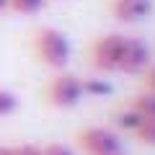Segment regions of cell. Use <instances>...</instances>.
I'll return each instance as SVG.
<instances>
[{
    "label": "cell",
    "mask_w": 155,
    "mask_h": 155,
    "mask_svg": "<svg viewBox=\"0 0 155 155\" xmlns=\"http://www.w3.org/2000/svg\"><path fill=\"white\" fill-rule=\"evenodd\" d=\"M129 106H132L142 119H155V93H150V91H142V93L132 96Z\"/></svg>",
    "instance_id": "cell-8"
},
{
    "label": "cell",
    "mask_w": 155,
    "mask_h": 155,
    "mask_svg": "<svg viewBox=\"0 0 155 155\" xmlns=\"http://www.w3.org/2000/svg\"><path fill=\"white\" fill-rule=\"evenodd\" d=\"M41 155H75V150L62 145V142H49L41 147Z\"/></svg>",
    "instance_id": "cell-13"
},
{
    "label": "cell",
    "mask_w": 155,
    "mask_h": 155,
    "mask_svg": "<svg viewBox=\"0 0 155 155\" xmlns=\"http://www.w3.org/2000/svg\"><path fill=\"white\" fill-rule=\"evenodd\" d=\"M150 62H153V52H150V47L145 44L142 39H137V36H127L119 72H127V75H142V72L150 67Z\"/></svg>",
    "instance_id": "cell-5"
},
{
    "label": "cell",
    "mask_w": 155,
    "mask_h": 155,
    "mask_svg": "<svg viewBox=\"0 0 155 155\" xmlns=\"http://www.w3.org/2000/svg\"><path fill=\"white\" fill-rule=\"evenodd\" d=\"M83 98V80L72 72L60 70L47 85V101L54 109H75Z\"/></svg>",
    "instance_id": "cell-3"
},
{
    "label": "cell",
    "mask_w": 155,
    "mask_h": 155,
    "mask_svg": "<svg viewBox=\"0 0 155 155\" xmlns=\"http://www.w3.org/2000/svg\"><path fill=\"white\" fill-rule=\"evenodd\" d=\"M114 155H124V153H114Z\"/></svg>",
    "instance_id": "cell-18"
},
{
    "label": "cell",
    "mask_w": 155,
    "mask_h": 155,
    "mask_svg": "<svg viewBox=\"0 0 155 155\" xmlns=\"http://www.w3.org/2000/svg\"><path fill=\"white\" fill-rule=\"evenodd\" d=\"M0 155H13V147H5V145H0Z\"/></svg>",
    "instance_id": "cell-16"
},
{
    "label": "cell",
    "mask_w": 155,
    "mask_h": 155,
    "mask_svg": "<svg viewBox=\"0 0 155 155\" xmlns=\"http://www.w3.org/2000/svg\"><path fill=\"white\" fill-rule=\"evenodd\" d=\"M16 109H18V98L11 93V91L0 88V116H11Z\"/></svg>",
    "instance_id": "cell-12"
},
{
    "label": "cell",
    "mask_w": 155,
    "mask_h": 155,
    "mask_svg": "<svg viewBox=\"0 0 155 155\" xmlns=\"http://www.w3.org/2000/svg\"><path fill=\"white\" fill-rule=\"evenodd\" d=\"M111 16L122 23H140L153 16L155 0H111Z\"/></svg>",
    "instance_id": "cell-6"
},
{
    "label": "cell",
    "mask_w": 155,
    "mask_h": 155,
    "mask_svg": "<svg viewBox=\"0 0 155 155\" xmlns=\"http://www.w3.org/2000/svg\"><path fill=\"white\" fill-rule=\"evenodd\" d=\"M142 83H145V91L155 93V62H150V67L142 72Z\"/></svg>",
    "instance_id": "cell-14"
},
{
    "label": "cell",
    "mask_w": 155,
    "mask_h": 155,
    "mask_svg": "<svg viewBox=\"0 0 155 155\" xmlns=\"http://www.w3.org/2000/svg\"><path fill=\"white\" fill-rule=\"evenodd\" d=\"M124 44H127V36H124V34H106V36H98L93 44H91V65L98 72H119Z\"/></svg>",
    "instance_id": "cell-2"
},
{
    "label": "cell",
    "mask_w": 155,
    "mask_h": 155,
    "mask_svg": "<svg viewBox=\"0 0 155 155\" xmlns=\"http://www.w3.org/2000/svg\"><path fill=\"white\" fill-rule=\"evenodd\" d=\"M47 5V0H8V11L18 16H34Z\"/></svg>",
    "instance_id": "cell-9"
},
{
    "label": "cell",
    "mask_w": 155,
    "mask_h": 155,
    "mask_svg": "<svg viewBox=\"0 0 155 155\" xmlns=\"http://www.w3.org/2000/svg\"><path fill=\"white\" fill-rule=\"evenodd\" d=\"M3 11H8V0H0V13Z\"/></svg>",
    "instance_id": "cell-17"
},
{
    "label": "cell",
    "mask_w": 155,
    "mask_h": 155,
    "mask_svg": "<svg viewBox=\"0 0 155 155\" xmlns=\"http://www.w3.org/2000/svg\"><path fill=\"white\" fill-rule=\"evenodd\" d=\"M13 155H41V147L39 145H31V142H23V145H16L13 147Z\"/></svg>",
    "instance_id": "cell-15"
},
{
    "label": "cell",
    "mask_w": 155,
    "mask_h": 155,
    "mask_svg": "<svg viewBox=\"0 0 155 155\" xmlns=\"http://www.w3.org/2000/svg\"><path fill=\"white\" fill-rule=\"evenodd\" d=\"M111 93V83L104 80V78H88L83 80V96H91V98H101V96Z\"/></svg>",
    "instance_id": "cell-10"
},
{
    "label": "cell",
    "mask_w": 155,
    "mask_h": 155,
    "mask_svg": "<svg viewBox=\"0 0 155 155\" xmlns=\"http://www.w3.org/2000/svg\"><path fill=\"white\" fill-rule=\"evenodd\" d=\"M78 147L85 155H114V153H124V145L119 132L111 127H85L83 132H78Z\"/></svg>",
    "instance_id": "cell-4"
},
{
    "label": "cell",
    "mask_w": 155,
    "mask_h": 155,
    "mask_svg": "<svg viewBox=\"0 0 155 155\" xmlns=\"http://www.w3.org/2000/svg\"><path fill=\"white\" fill-rule=\"evenodd\" d=\"M134 137H137V142H140V145L155 147V119H145V122L137 127Z\"/></svg>",
    "instance_id": "cell-11"
},
{
    "label": "cell",
    "mask_w": 155,
    "mask_h": 155,
    "mask_svg": "<svg viewBox=\"0 0 155 155\" xmlns=\"http://www.w3.org/2000/svg\"><path fill=\"white\" fill-rule=\"evenodd\" d=\"M111 119H114V127H116V129H122V132H132V134L137 132V127H140V124L145 122V119H142V116H140L137 111L132 109V106H124V109H116Z\"/></svg>",
    "instance_id": "cell-7"
},
{
    "label": "cell",
    "mask_w": 155,
    "mask_h": 155,
    "mask_svg": "<svg viewBox=\"0 0 155 155\" xmlns=\"http://www.w3.org/2000/svg\"><path fill=\"white\" fill-rule=\"evenodd\" d=\"M31 44H34V54L39 57V62L52 67V70H62L72 57V44L67 39V34L54 26L36 28Z\"/></svg>",
    "instance_id": "cell-1"
}]
</instances>
